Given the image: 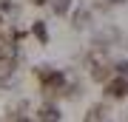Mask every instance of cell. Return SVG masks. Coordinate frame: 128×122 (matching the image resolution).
<instances>
[{
  "label": "cell",
  "instance_id": "277c9868",
  "mask_svg": "<svg viewBox=\"0 0 128 122\" xmlns=\"http://www.w3.org/2000/svg\"><path fill=\"white\" fill-rule=\"evenodd\" d=\"M51 9H54V14H66L71 9V0H51Z\"/></svg>",
  "mask_w": 128,
  "mask_h": 122
},
{
  "label": "cell",
  "instance_id": "52a82bcc",
  "mask_svg": "<svg viewBox=\"0 0 128 122\" xmlns=\"http://www.w3.org/2000/svg\"><path fill=\"white\" fill-rule=\"evenodd\" d=\"M14 122H26V119H23V117H20V119H14Z\"/></svg>",
  "mask_w": 128,
  "mask_h": 122
},
{
  "label": "cell",
  "instance_id": "5b68a950",
  "mask_svg": "<svg viewBox=\"0 0 128 122\" xmlns=\"http://www.w3.org/2000/svg\"><path fill=\"white\" fill-rule=\"evenodd\" d=\"M34 37H37L40 43H48V31H46V26H43V20L34 23Z\"/></svg>",
  "mask_w": 128,
  "mask_h": 122
},
{
  "label": "cell",
  "instance_id": "6da1fadb",
  "mask_svg": "<svg viewBox=\"0 0 128 122\" xmlns=\"http://www.w3.org/2000/svg\"><path fill=\"white\" fill-rule=\"evenodd\" d=\"M105 97H108V100H125L128 97V80L125 77L108 80L105 82Z\"/></svg>",
  "mask_w": 128,
  "mask_h": 122
},
{
  "label": "cell",
  "instance_id": "8992f818",
  "mask_svg": "<svg viewBox=\"0 0 128 122\" xmlns=\"http://www.w3.org/2000/svg\"><path fill=\"white\" fill-rule=\"evenodd\" d=\"M111 3H114V6H117V3H125V0H111Z\"/></svg>",
  "mask_w": 128,
  "mask_h": 122
},
{
  "label": "cell",
  "instance_id": "7a4b0ae2",
  "mask_svg": "<svg viewBox=\"0 0 128 122\" xmlns=\"http://www.w3.org/2000/svg\"><path fill=\"white\" fill-rule=\"evenodd\" d=\"M37 119H40V122H60L63 117H60V108H57V105L43 102L40 108H37Z\"/></svg>",
  "mask_w": 128,
  "mask_h": 122
},
{
  "label": "cell",
  "instance_id": "3957f363",
  "mask_svg": "<svg viewBox=\"0 0 128 122\" xmlns=\"http://www.w3.org/2000/svg\"><path fill=\"white\" fill-rule=\"evenodd\" d=\"M12 77V60L9 57H0V82H6Z\"/></svg>",
  "mask_w": 128,
  "mask_h": 122
}]
</instances>
